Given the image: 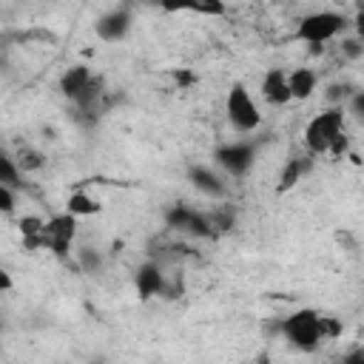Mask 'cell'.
Masks as SVG:
<instances>
[{"label":"cell","mask_w":364,"mask_h":364,"mask_svg":"<svg viewBox=\"0 0 364 364\" xmlns=\"http://www.w3.org/2000/svg\"><path fill=\"white\" fill-rule=\"evenodd\" d=\"M279 333L299 353H313L327 341L324 316L318 310H313V307H299L290 316H284L279 321Z\"/></svg>","instance_id":"6da1fadb"},{"label":"cell","mask_w":364,"mask_h":364,"mask_svg":"<svg viewBox=\"0 0 364 364\" xmlns=\"http://www.w3.org/2000/svg\"><path fill=\"white\" fill-rule=\"evenodd\" d=\"M347 28V17L341 11H333V9H321V11H310L299 20L296 26V40L299 43H307L310 51H318L324 48V43H333L336 37H341Z\"/></svg>","instance_id":"7a4b0ae2"},{"label":"cell","mask_w":364,"mask_h":364,"mask_svg":"<svg viewBox=\"0 0 364 364\" xmlns=\"http://www.w3.org/2000/svg\"><path fill=\"white\" fill-rule=\"evenodd\" d=\"M344 117L347 111L344 108H324L318 111L307 125H304V145L313 156L318 154H330L333 145L344 136Z\"/></svg>","instance_id":"3957f363"},{"label":"cell","mask_w":364,"mask_h":364,"mask_svg":"<svg viewBox=\"0 0 364 364\" xmlns=\"http://www.w3.org/2000/svg\"><path fill=\"white\" fill-rule=\"evenodd\" d=\"M225 114H228V122L233 125V131H239V134H253L262 125L259 102L242 82L230 85L228 100H225Z\"/></svg>","instance_id":"277c9868"},{"label":"cell","mask_w":364,"mask_h":364,"mask_svg":"<svg viewBox=\"0 0 364 364\" xmlns=\"http://www.w3.org/2000/svg\"><path fill=\"white\" fill-rule=\"evenodd\" d=\"M256 162V145L242 139V142H225L213 151V165L225 173V176H245Z\"/></svg>","instance_id":"5b68a950"},{"label":"cell","mask_w":364,"mask_h":364,"mask_svg":"<svg viewBox=\"0 0 364 364\" xmlns=\"http://www.w3.org/2000/svg\"><path fill=\"white\" fill-rule=\"evenodd\" d=\"M165 225L171 230H179L185 236H193V239H216L213 236V228L208 222V210H196L191 205H171L165 210Z\"/></svg>","instance_id":"8992f818"},{"label":"cell","mask_w":364,"mask_h":364,"mask_svg":"<svg viewBox=\"0 0 364 364\" xmlns=\"http://www.w3.org/2000/svg\"><path fill=\"white\" fill-rule=\"evenodd\" d=\"M74 239H77V219L71 213H57L46 219L43 245L48 253H54L57 259H68V253L74 250Z\"/></svg>","instance_id":"52a82bcc"},{"label":"cell","mask_w":364,"mask_h":364,"mask_svg":"<svg viewBox=\"0 0 364 364\" xmlns=\"http://www.w3.org/2000/svg\"><path fill=\"white\" fill-rule=\"evenodd\" d=\"M134 287L142 301H148L154 296H168V299L173 296V287H171L165 270L159 267V262H145L134 276Z\"/></svg>","instance_id":"ba28073f"},{"label":"cell","mask_w":364,"mask_h":364,"mask_svg":"<svg viewBox=\"0 0 364 364\" xmlns=\"http://www.w3.org/2000/svg\"><path fill=\"white\" fill-rule=\"evenodd\" d=\"M131 23H134L131 9H128V6H114V9H108V11L94 23V31H97V37H100L102 43H119V40L131 31Z\"/></svg>","instance_id":"9c48e42d"},{"label":"cell","mask_w":364,"mask_h":364,"mask_svg":"<svg viewBox=\"0 0 364 364\" xmlns=\"http://www.w3.org/2000/svg\"><path fill=\"white\" fill-rule=\"evenodd\" d=\"M188 182L193 185V191H199L208 199H225L228 196L225 173H219L210 165H191L188 168Z\"/></svg>","instance_id":"30bf717a"},{"label":"cell","mask_w":364,"mask_h":364,"mask_svg":"<svg viewBox=\"0 0 364 364\" xmlns=\"http://www.w3.org/2000/svg\"><path fill=\"white\" fill-rule=\"evenodd\" d=\"M259 94L267 105L273 108H282L287 102H293L290 97V82H287V71L284 68H270L264 77H262V85H259Z\"/></svg>","instance_id":"8fae6325"},{"label":"cell","mask_w":364,"mask_h":364,"mask_svg":"<svg viewBox=\"0 0 364 364\" xmlns=\"http://www.w3.org/2000/svg\"><path fill=\"white\" fill-rule=\"evenodd\" d=\"M94 77H97V74H94L85 63H77V65H71V68H65V71L60 74V82H57V85H60V94L74 105V102L85 94V88L91 85Z\"/></svg>","instance_id":"7c38bea8"},{"label":"cell","mask_w":364,"mask_h":364,"mask_svg":"<svg viewBox=\"0 0 364 364\" xmlns=\"http://www.w3.org/2000/svg\"><path fill=\"white\" fill-rule=\"evenodd\" d=\"M287 82H290V97L296 102H304L316 94L318 77H316L313 68H293V71H287Z\"/></svg>","instance_id":"4fadbf2b"},{"label":"cell","mask_w":364,"mask_h":364,"mask_svg":"<svg viewBox=\"0 0 364 364\" xmlns=\"http://www.w3.org/2000/svg\"><path fill=\"white\" fill-rule=\"evenodd\" d=\"M102 210V202L97 196H91L88 191H74L68 193L65 199V213H71L74 219H82V216H97Z\"/></svg>","instance_id":"5bb4252c"},{"label":"cell","mask_w":364,"mask_h":364,"mask_svg":"<svg viewBox=\"0 0 364 364\" xmlns=\"http://www.w3.org/2000/svg\"><path fill=\"white\" fill-rule=\"evenodd\" d=\"M307 171H310V159H304V156L287 159V162H284V168H282V176H279V191L284 193V191L296 188Z\"/></svg>","instance_id":"9a60e30c"},{"label":"cell","mask_w":364,"mask_h":364,"mask_svg":"<svg viewBox=\"0 0 364 364\" xmlns=\"http://www.w3.org/2000/svg\"><path fill=\"white\" fill-rule=\"evenodd\" d=\"M208 222L213 228V236H222L228 230H233L236 225V208L233 205H216L208 210Z\"/></svg>","instance_id":"2e32d148"},{"label":"cell","mask_w":364,"mask_h":364,"mask_svg":"<svg viewBox=\"0 0 364 364\" xmlns=\"http://www.w3.org/2000/svg\"><path fill=\"white\" fill-rule=\"evenodd\" d=\"M0 185L14 188V191L23 188V171H20V165L14 162L11 154H0Z\"/></svg>","instance_id":"e0dca14e"},{"label":"cell","mask_w":364,"mask_h":364,"mask_svg":"<svg viewBox=\"0 0 364 364\" xmlns=\"http://www.w3.org/2000/svg\"><path fill=\"white\" fill-rule=\"evenodd\" d=\"M14 162L20 165L23 173H34V171H40L46 165V156L37 148H31V145H20L17 154H14Z\"/></svg>","instance_id":"ac0fdd59"},{"label":"cell","mask_w":364,"mask_h":364,"mask_svg":"<svg viewBox=\"0 0 364 364\" xmlns=\"http://www.w3.org/2000/svg\"><path fill=\"white\" fill-rule=\"evenodd\" d=\"M168 11H191V14H202V17H222L225 14V6L222 3H213V0H205V3H179V6H165Z\"/></svg>","instance_id":"d6986e66"},{"label":"cell","mask_w":364,"mask_h":364,"mask_svg":"<svg viewBox=\"0 0 364 364\" xmlns=\"http://www.w3.org/2000/svg\"><path fill=\"white\" fill-rule=\"evenodd\" d=\"M77 262H80V270L82 273H100L102 270V253L97 247H82L77 253Z\"/></svg>","instance_id":"ffe728a7"},{"label":"cell","mask_w":364,"mask_h":364,"mask_svg":"<svg viewBox=\"0 0 364 364\" xmlns=\"http://www.w3.org/2000/svg\"><path fill=\"white\" fill-rule=\"evenodd\" d=\"M14 208H17V191L0 185V210L3 213H14Z\"/></svg>","instance_id":"44dd1931"},{"label":"cell","mask_w":364,"mask_h":364,"mask_svg":"<svg viewBox=\"0 0 364 364\" xmlns=\"http://www.w3.org/2000/svg\"><path fill=\"white\" fill-rule=\"evenodd\" d=\"M344 111H350L358 122H364V91H355L353 97H350V102H347V108Z\"/></svg>","instance_id":"7402d4cb"},{"label":"cell","mask_w":364,"mask_h":364,"mask_svg":"<svg viewBox=\"0 0 364 364\" xmlns=\"http://www.w3.org/2000/svg\"><path fill=\"white\" fill-rule=\"evenodd\" d=\"M341 51H344V57H361L364 54V46L355 37H344L341 40Z\"/></svg>","instance_id":"603a6c76"},{"label":"cell","mask_w":364,"mask_h":364,"mask_svg":"<svg viewBox=\"0 0 364 364\" xmlns=\"http://www.w3.org/2000/svg\"><path fill=\"white\" fill-rule=\"evenodd\" d=\"M353 31H355L353 37H355V40L364 46V6H358V9H355V17H353Z\"/></svg>","instance_id":"cb8c5ba5"},{"label":"cell","mask_w":364,"mask_h":364,"mask_svg":"<svg viewBox=\"0 0 364 364\" xmlns=\"http://www.w3.org/2000/svg\"><path fill=\"white\" fill-rule=\"evenodd\" d=\"M347 148H350V139H347V134H344V136H341V139L333 145L330 156H336V159H338V156H344V154H347Z\"/></svg>","instance_id":"d4e9b609"},{"label":"cell","mask_w":364,"mask_h":364,"mask_svg":"<svg viewBox=\"0 0 364 364\" xmlns=\"http://www.w3.org/2000/svg\"><path fill=\"white\" fill-rule=\"evenodd\" d=\"M0 287H3V290H11V276H9V270L0 273Z\"/></svg>","instance_id":"484cf974"},{"label":"cell","mask_w":364,"mask_h":364,"mask_svg":"<svg viewBox=\"0 0 364 364\" xmlns=\"http://www.w3.org/2000/svg\"><path fill=\"white\" fill-rule=\"evenodd\" d=\"M347 364H364V353H358V355H353Z\"/></svg>","instance_id":"4316f807"},{"label":"cell","mask_w":364,"mask_h":364,"mask_svg":"<svg viewBox=\"0 0 364 364\" xmlns=\"http://www.w3.org/2000/svg\"><path fill=\"white\" fill-rule=\"evenodd\" d=\"M88 364H105V361H102V358H94V361H88Z\"/></svg>","instance_id":"83f0119b"}]
</instances>
